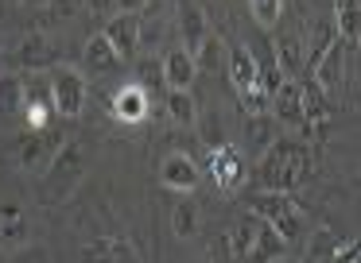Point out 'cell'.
Segmentation results:
<instances>
[{"label": "cell", "mask_w": 361, "mask_h": 263, "mask_svg": "<svg viewBox=\"0 0 361 263\" xmlns=\"http://www.w3.org/2000/svg\"><path fill=\"white\" fill-rule=\"evenodd\" d=\"M311 174H314V155L303 139H272L260 151V162H257L260 190L295 193L299 186L311 182Z\"/></svg>", "instance_id": "obj_1"}, {"label": "cell", "mask_w": 361, "mask_h": 263, "mask_svg": "<svg viewBox=\"0 0 361 263\" xmlns=\"http://www.w3.org/2000/svg\"><path fill=\"white\" fill-rule=\"evenodd\" d=\"M249 213L257 221H264L268 229H276L283 240H299L311 224V213L295 201V193H276V190H260L249 198Z\"/></svg>", "instance_id": "obj_2"}, {"label": "cell", "mask_w": 361, "mask_h": 263, "mask_svg": "<svg viewBox=\"0 0 361 263\" xmlns=\"http://www.w3.org/2000/svg\"><path fill=\"white\" fill-rule=\"evenodd\" d=\"M86 178V147L82 143H59L51 162L43 167V201H66Z\"/></svg>", "instance_id": "obj_3"}, {"label": "cell", "mask_w": 361, "mask_h": 263, "mask_svg": "<svg viewBox=\"0 0 361 263\" xmlns=\"http://www.w3.org/2000/svg\"><path fill=\"white\" fill-rule=\"evenodd\" d=\"M51 101H55V113L66 120H78L82 108H86V77L74 66H55L51 70Z\"/></svg>", "instance_id": "obj_4"}, {"label": "cell", "mask_w": 361, "mask_h": 263, "mask_svg": "<svg viewBox=\"0 0 361 263\" xmlns=\"http://www.w3.org/2000/svg\"><path fill=\"white\" fill-rule=\"evenodd\" d=\"M102 35L113 43V51H117L121 62L136 58V51H140V15H133V12H113L109 20H105Z\"/></svg>", "instance_id": "obj_5"}, {"label": "cell", "mask_w": 361, "mask_h": 263, "mask_svg": "<svg viewBox=\"0 0 361 263\" xmlns=\"http://www.w3.org/2000/svg\"><path fill=\"white\" fill-rule=\"evenodd\" d=\"M210 174H214V182H218L226 193L241 190V182L249 178V170H245V155H241V147H233V143L214 147V151H210Z\"/></svg>", "instance_id": "obj_6"}, {"label": "cell", "mask_w": 361, "mask_h": 263, "mask_svg": "<svg viewBox=\"0 0 361 263\" xmlns=\"http://www.w3.org/2000/svg\"><path fill=\"white\" fill-rule=\"evenodd\" d=\"M109 113L117 116L121 124H144V120H148V113H152L148 89H144L140 82L121 85V89L113 93V101H109Z\"/></svg>", "instance_id": "obj_7"}, {"label": "cell", "mask_w": 361, "mask_h": 263, "mask_svg": "<svg viewBox=\"0 0 361 263\" xmlns=\"http://www.w3.org/2000/svg\"><path fill=\"white\" fill-rule=\"evenodd\" d=\"M16 62L27 70V74L55 66V62H59V46H55V39L43 35V31H27V35L20 39V46H16Z\"/></svg>", "instance_id": "obj_8"}, {"label": "cell", "mask_w": 361, "mask_h": 263, "mask_svg": "<svg viewBox=\"0 0 361 263\" xmlns=\"http://www.w3.org/2000/svg\"><path fill=\"white\" fill-rule=\"evenodd\" d=\"M198 162L183 151H171L164 162H159V186L164 190H175V193H190L198 186Z\"/></svg>", "instance_id": "obj_9"}, {"label": "cell", "mask_w": 361, "mask_h": 263, "mask_svg": "<svg viewBox=\"0 0 361 263\" xmlns=\"http://www.w3.org/2000/svg\"><path fill=\"white\" fill-rule=\"evenodd\" d=\"M55 151H59V136H47V132H27V136H20V143H16V159H20V167H24L27 174H35V170L47 167Z\"/></svg>", "instance_id": "obj_10"}, {"label": "cell", "mask_w": 361, "mask_h": 263, "mask_svg": "<svg viewBox=\"0 0 361 263\" xmlns=\"http://www.w3.org/2000/svg\"><path fill=\"white\" fill-rule=\"evenodd\" d=\"M175 20H179V46H187L190 54L198 51V46L206 43V35H210V23H206V12L195 4V0H179L175 4Z\"/></svg>", "instance_id": "obj_11"}, {"label": "cell", "mask_w": 361, "mask_h": 263, "mask_svg": "<svg viewBox=\"0 0 361 263\" xmlns=\"http://www.w3.org/2000/svg\"><path fill=\"white\" fill-rule=\"evenodd\" d=\"M27 240H32V224H27L24 205L4 201V205H0V248H4V252H20Z\"/></svg>", "instance_id": "obj_12"}, {"label": "cell", "mask_w": 361, "mask_h": 263, "mask_svg": "<svg viewBox=\"0 0 361 263\" xmlns=\"http://www.w3.org/2000/svg\"><path fill=\"white\" fill-rule=\"evenodd\" d=\"M268 113H272L280 124H288V128L303 132V97H299V82L283 77L280 89L272 93V101H268Z\"/></svg>", "instance_id": "obj_13"}, {"label": "cell", "mask_w": 361, "mask_h": 263, "mask_svg": "<svg viewBox=\"0 0 361 263\" xmlns=\"http://www.w3.org/2000/svg\"><path fill=\"white\" fill-rule=\"evenodd\" d=\"M164 82H167V89H190L195 85V58H190V51L187 46H167L164 51Z\"/></svg>", "instance_id": "obj_14"}, {"label": "cell", "mask_w": 361, "mask_h": 263, "mask_svg": "<svg viewBox=\"0 0 361 263\" xmlns=\"http://www.w3.org/2000/svg\"><path fill=\"white\" fill-rule=\"evenodd\" d=\"M229 82H233L237 93L252 89V85L260 82V58L249 51V46H241V43L229 46Z\"/></svg>", "instance_id": "obj_15"}, {"label": "cell", "mask_w": 361, "mask_h": 263, "mask_svg": "<svg viewBox=\"0 0 361 263\" xmlns=\"http://www.w3.org/2000/svg\"><path fill=\"white\" fill-rule=\"evenodd\" d=\"M283 252H288V240H283L276 229H268V224L260 221V224H257V240H252L249 255H245L241 263H280Z\"/></svg>", "instance_id": "obj_16"}, {"label": "cell", "mask_w": 361, "mask_h": 263, "mask_svg": "<svg viewBox=\"0 0 361 263\" xmlns=\"http://www.w3.org/2000/svg\"><path fill=\"white\" fill-rule=\"evenodd\" d=\"M82 62H86V70H94V74H117V66H121L117 51H113V43L102 35V31H94V35L86 39Z\"/></svg>", "instance_id": "obj_17"}, {"label": "cell", "mask_w": 361, "mask_h": 263, "mask_svg": "<svg viewBox=\"0 0 361 263\" xmlns=\"http://www.w3.org/2000/svg\"><path fill=\"white\" fill-rule=\"evenodd\" d=\"M272 62L283 77H303V39L299 35H280L272 43Z\"/></svg>", "instance_id": "obj_18"}, {"label": "cell", "mask_w": 361, "mask_h": 263, "mask_svg": "<svg viewBox=\"0 0 361 263\" xmlns=\"http://www.w3.org/2000/svg\"><path fill=\"white\" fill-rule=\"evenodd\" d=\"M334 39L338 43H357L361 35V0H334Z\"/></svg>", "instance_id": "obj_19"}, {"label": "cell", "mask_w": 361, "mask_h": 263, "mask_svg": "<svg viewBox=\"0 0 361 263\" xmlns=\"http://www.w3.org/2000/svg\"><path fill=\"white\" fill-rule=\"evenodd\" d=\"M198 224H202V209H198V201L183 198L179 205L171 209V232L179 240H190V236H198Z\"/></svg>", "instance_id": "obj_20"}, {"label": "cell", "mask_w": 361, "mask_h": 263, "mask_svg": "<svg viewBox=\"0 0 361 263\" xmlns=\"http://www.w3.org/2000/svg\"><path fill=\"white\" fill-rule=\"evenodd\" d=\"M167 113H171V120L179 124V128H195V120H198L195 89H171L167 93Z\"/></svg>", "instance_id": "obj_21"}, {"label": "cell", "mask_w": 361, "mask_h": 263, "mask_svg": "<svg viewBox=\"0 0 361 263\" xmlns=\"http://www.w3.org/2000/svg\"><path fill=\"white\" fill-rule=\"evenodd\" d=\"M257 217H241V221L233 224V232H229L226 236V248L229 252H233V259H245V255H249V248H252V240H257Z\"/></svg>", "instance_id": "obj_22"}, {"label": "cell", "mask_w": 361, "mask_h": 263, "mask_svg": "<svg viewBox=\"0 0 361 263\" xmlns=\"http://www.w3.org/2000/svg\"><path fill=\"white\" fill-rule=\"evenodd\" d=\"M195 128H198V139L206 143V151H214V147H221L226 143V136H221V116L214 113V108H198V120H195Z\"/></svg>", "instance_id": "obj_23"}, {"label": "cell", "mask_w": 361, "mask_h": 263, "mask_svg": "<svg viewBox=\"0 0 361 263\" xmlns=\"http://www.w3.org/2000/svg\"><path fill=\"white\" fill-rule=\"evenodd\" d=\"M249 12H252V20H257V27L276 31L283 20V0H249Z\"/></svg>", "instance_id": "obj_24"}, {"label": "cell", "mask_w": 361, "mask_h": 263, "mask_svg": "<svg viewBox=\"0 0 361 263\" xmlns=\"http://www.w3.org/2000/svg\"><path fill=\"white\" fill-rule=\"evenodd\" d=\"M24 105L55 108V101H51V77L47 74H39V70H35V74L24 82Z\"/></svg>", "instance_id": "obj_25"}, {"label": "cell", "mask_w": 361, "mask_h": 263, "mask_svg": "<svg viewBox=\"0 0 361 263\" xmlns=\"http://www.w3.org/2000/svg\"><path fill=\"white\" fill-rule=\"evenodd\" d=\"M78 15V0H47L39 12V20L47 23V27H55V23H66Z\"/></svg>", "instance_id": "obj_26"}, {"label": "cell", "mask_w": 361, "mask_h": 263, "mask_svg": "<svg viewBox=\"0 0 361 263\" xmlns=\"http://www.w3.org/2000/svg\"><path fill=\"white\" fill-rule=\"evenodd\" d=\"M241 97V113L245 116H264L268 113V101H272V93L264 89V85H252V89H245V93H237Z\"/></svg>", "instance_id": "obj_27"}, {"label": "cell", "mask_w": 361, "mask_h": 263, "mask_svg": "<svg viewBox=\"0 0 361 263\" xmlns=\"http://www.w3.org/2000/svg\"><path fill=\"white\" fill-rule=\"evenodd\" d=\"M190 58H195V70H206V74H214V70H218V58H221V39L206 35V43L198 46Z\"/></svg>", "instance_id": "obj_28"}, {"label": "cell", "mask_w": 361, "mask_h": 263, "mask_svg": "<svg viewBox=\"0 0 361 263\" xmlns=\"http://www.w3.org/2000/svg\"><path fill=\"white\" fill-rule=\"evenodd\" d=\"M268 116V113H264ZM264 116H249V124H245V143L252 147V151H264L268 143H272V132H268V120Z\"/></svg>", "instance_id": "obj_29"}, {"label": "cell", "mask_w": 361, "mask_h": 263, "mask_svg": "<svg viewBox=\"0 0 361 263\" xmlns=\"http://www.w3.org/2000/svg\"><path fill=\"white\" fill-rule=\"evenodd\" d=\"M0 108H4V113L24 108V82H20V77H4V82H0Z\"/></svg>", "instance_id": "obj_30"}, {"label": "cell", "mask_w": 361, "mask_h": 263, "mask_svg": "<svg viewBox=\"0 0 361 263\" xmlns=\"http://www.w3.org/2000/svg\"><path fill=\"white\" fill-rule=\"evenodd\" d=\"M86 8L94 12V20H109L117 12V0H86Z\"/></svg>", "instance_id": "obj_31"}, {"label": "cell", "mask_w": 361, "mask_h": 263, "mask_svg": "<svg viewBox=\"0 0 361 263\" xmlns=\"http://www.w3.org/2000/svg\"><path fill=\"white\" fill-rule=\"evenodd\" d=\"M159 77H164V70H159V66H152V62H148V66H140V85H144V89H148V85H156Z\"/></svg>", "instance_id": "obj_32"}, {"label": "cell", "mask_w": 361, "mask_h": 263, "mask_svg": "<svg viewBox=\"0 0 361 263\" xmlns=\"http://www.w3.org/2000/svg\"><path fill=\"white\" fill-rule=\"evenodd\" d=\"M148 4H152V0H117V12H133V15H140Z\"/></svg>", "instance_id": "obj_33"}, {"label": "cell", "mask_w": 361, "mask_h": 263, "mask_svg": "<svg viewBox=\"0 0 361 263\" xmlns=\"http://www.w3.org/2000/svg\"><path fill=\"white\" fill-rule=\"evenodd\" d=\"M20 4H24V8H43L47 0H20Z\"/></svg>", "instance_id": "obj_34"}, {"label": "cell", "mask_w": 361, "mask_h": 263, "mask_svg": "<svg viewBox=\"0 0 361 263\" xmlns=\"http://www.w3.org/2000/svg\"><path fill=\"white\" fill-rule=\"evenodd\" d=\"M345 263H357V255H350V259H345Z\"/></svg>", "instance_id": "obj_35"}, {"label": "cell", "mask_w": 361, "mask_h": 263, "mask_svg": "<svg viewBox=\"0 0 361 263\" xmlns=\"http://www.w3.org/2000/svg\"><path fill=\"white\" fill-rule=\"evenodd\" d=\"M322 263H334V259H322Z\"/></svg>", "instance_id": "obj_36"}]
</instances>
